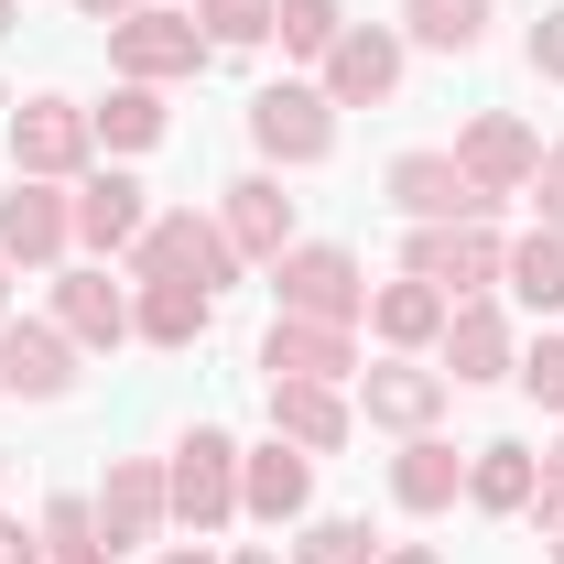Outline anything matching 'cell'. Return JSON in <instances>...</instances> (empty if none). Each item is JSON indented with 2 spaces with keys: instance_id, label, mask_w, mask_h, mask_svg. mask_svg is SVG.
Here are the masks:
<instances>
[{
  "instance_id": "cell-11",
  "label": "cell",
  "mask_w": 564,
  "mask_h": 564,
  "mask_svg": "<svg viewBox=\"0 0 564 564\" xmlns=\"http://www.w3.org/2000/svg\"><path fill=\"white\" fill-rule=\"evenodd\" d=\"M434 369L456 380V391H489L521 369V326H510V304L499 293H467L456 315H445V337H434Z\"/></svg>"
},
{
  "instance_id": "cell-10",
  "label": "cell",
  "mask_w": 564,
  "mask_h": 564,
  "mask_svg": "<svg viewBox=\"0 0 564 564\" xmlns=\"http://www.w3.org/2000/svg\"><path fill=\"white\" fill-rule=\"evenodd\" d=\"M402 66H413L402 22H348V33L326 44V66H315V87H326L337 109H380V98H402Z\"/></svg>"
},
{
  "instance_id": "cell-41",
  "label": "cell",
  "mask_w": 564,
  "mask_h": 564,
  "mask_svg": "<svg viewBox=\"0 0 564 564\" xmlns=\"http://www.w3.org/2000/svg\"><path fill=\"white\" fill-rule=\"evenodd\" d=\"M228 564H282V554H272V543H239V554H228Z\"/></svg>"
},
{
  "instance_id": "cell-26",
  "label": "cell",
  "mask_w": 564,
  "mask_h": 564,
  "mask_svg": "<svg viewBox=\"0 0 564 564\" xmlns=\"http://www.w3.org/2000/svg\"><path fill=\"white\" fill-rule=\"evenodd\" d=\"M499 22V0H402V44L413 55H478Z\"/></svg>"
},
{
  "instance_id": "cell-28",
  "label": "cell",
  "mask_w": 564,
  "mask_h": 564,
  "mask_svg": "<svg viewBox=\"0 0 564 564\" xmlns=\"http://www.w3.org/2000/svg\"><path fill=\"white\" fill-rule=\"evenodd\" d=\"M499 282H510L532 315H564V228H521L510 261H499Z\"/></svg>"
},
{
  "instance_id": "cell-2",
  "label": "cell",
  "mask_w": 564,
  "mask_h": 564,
  "mask_svg": "<svg viewBox=\"0 0 564 564\" xmlns=\"http://www.w3.org/2000/svg\"><path fill=\"white\" fill-rule=\"evenodd\" d=\"M239 272L250 261L228 250L217 207H152V228L131 239V282H207V293H228Z\"/></svg>"
},
{
  "instance_id": "cell-4",
  "label": "cell",
  "mask_w": 564,
  "mask_h": 564,
  "mask_svg": "<svg viewBox=\"0 0 564 564\" xmlns=\"http://www.w3.org/2000/svg\"><path fill=\"white\" fill-rule=\"evenodd\" d=\"M109 66L131 76V87H185V76L217 66V44H207V22H196V11L152 0V11H131V22H109Z\"/></svg>"
},
{
  "instance_id": "cell-31",
  "label": "cell",
  "mask_w": 564,
  "mask_h": 564,
  "mask_svg": "<svg viewBox=\"0 0 564 564\" xmlns=\"http://www.w3.org/2000/svg\"><path fill=\"white\" fill-rule=\"evenodd\" d=\"M337 33H348V0H282V11H272V44H282V55H304V66H326Z\"/></svg>"
},
{
  "instance_id": "cell-24",
  "label": "cell",
  "mask_w": 564,
  "mask_h": 564,
  "mask_svg": "<svg viewBox=\"0 0 564 564\" xmlns=\"http://www.w3.org/2000/svg\"><path fill=\"white\" fill-rule=\"evenodd\" d=\"M391 499H402L413 521L456 510V499H467V456H456L445 434H402V456H391Z\"/></svg>"
},
{
  "instance_id": "cell-8",
  "label": "cell",
  "mask_w": 564,
  "mask_h": 564,
  "mask_svg": "<svg viewBox=\"0 0 564 564\" xmlns=\"http://www.w3.org/2000/svg\"><path fill=\"white\" fill-rule=\"evenodd\" d=\"M0 109H11V174H44V185H76V174H87L98 131H87L76 98L33 87V98H0Z\"/></svg>"
},
{
  "instance_id": "cell-36",
  "label": "cell",
  "mask_w": 564,
  "mask_h": 564,
  "mask_svg": "<svg viewBox=\"0 0 564 564\" xmlns=\"http://www.w3.org/2000/svg\"><path fill=\"white\" fill-rule=\"evenodd\" d=\"M532 207L543 228H564V141H543V163H532Z\"/></svg>"
},
{
  "instance_id": "cell-21",
  "label": "cell",
  "mask_w": 564,
  "mask_h": 564,
  "mask_svg": "<svg viewBox=\"0 0 564 564\" xmlns=\"http://www.w3.org/2000/svg\"><path fill=\"white\" fill-rule=\"evenodd\" d=\"M207 326H217L207 282H131V337H141V348L185 358V348H207Z\"/></svg>"
},
{
  "instance_id": "cell-15",
  "label": "cell",
  "mask_w": 564,
  "mask_h": 564,
  "mask_svg": "<svg viewBox=\"0 0 564 564\" xmlns=\"http://www.w3.org/2000/svg\"><path fill=\"white\" fill-rule=\"evenodd\" d=\"M98 532H109V554H131V543H163V521H174V489H163V456H109V478H98Z\"/></svg>"
},
{
  "instance_id": "cell-30",
  "label": "cell",
  "mask_w": 564,
  "mask_h": 564,
  "mask_svg": "<svg viewBox=\"0 0 564 564\" xmlns=\"http://www.w3.org/2000/svg\"><path fill=\"white\" fill-rule=\"evenodd\" d=\"M33 532H44V564H109V532H98V499H44V521H33Z\"/></svg>"
},
{
  "instance_id": "cell-22",
  "label": "cell",
  "mask_w": 564,
  "mask_h": 564,
  "mask_svg": "<svg viewBox=\"0 0 564 564\" xmlns=\"http://www.w3.org/2000/svg\"><path fill=\"white\" fill-rule=\"evenodd\" d=\"M272 434L282 445H304V456H337L358 434V402L337 380H272Z\"/></svg>"
},
{
  "instance_id": "cell-14",
  "label": "cell",
  "mask_w": 564,
  "mask_h": 564,
  "mask_svg": "<svg viewBox=\"0 0 564 564\" xmlns=\"http://www.w3.org/2000/svg\"><path fill=\"white\" fill-rule=\"evenodd\" d=\"M456 163H467V185L478 196H532V163H543V141H532V120L521 109H478L467 131H456Z\"/></svg>"
},
{
  "instance_id": "cell-35",
  "label": "cell",
  "mask_w": 564,
  "mask_h": 564,
  "mask_svg": "<svg viewBox=\"0 0 564 564\" xmlns=\"http://www.w3.org/2000/svg\"><path fill=\"white\" fill-rule=\"evenodd\" d=\"M521 55H532V76H554V87H564V11H543V22L521 33Z\"/></svg>"
},
{
  "instance_id": "cell-40",
  "label": "cell",
  "mask_w": 564,
  "mask_h": 564,
  "mask_svg": "<svg viewBox=\"0 0 564 564\" xmlns=\"http://www.w3.org/2000/svg\"><path fill=\"white\" fill-rule=\"evenodd\" d=\"M152 564H217V554H207V543H163Z\"/></svg>"
},
{
  "instance_id": "cell-34",
  "label": "cell",
  "mask_w": 564,
  "mask_h": 564,
  "mask_svg": "<svg viewBox=\"0 0 564 564\" xmlns=\"http://www.w3.org/2000/svg\"><path fill=\"white\" fill-rule=\"evenodd\" d=\"M532 467H543V478H532V521L554 532V521H564V434H554V445H532Z\"/></svg>"
},
{
  "instance_id": "cell-38",
  "label": "cell",
  "mask_w": 564,
  "mask_h": 564,
  "mask_svg": "<svg viewBox=\"0 0 564 564\" xmlns=\"http://www.w3.org/2000/svg\"><path fill=\"white\" fill-rule=\"evenodd\" d=\"M87 22H131V11H152V0H76Z\"/></svg>"
},
{
  "instance_id": "cell-39",
  "label": "cell",
  "mask_w": 564,
  "mask_h": 564,
  "mask_svg": "<svg viewBox=\"0 0 564 564\" xmlns=\"http://www.w3.org/2000/svg\"><path fill=\"white\" fill-rule=\"evenodd\" d=\"M380 564H445L434 543H380Z\"/></svg>"
},
{
  "instance_id": "cell-44",
  "label": "cell",
  "mask_w": 564,
  "mask_h": 564,
  "mask_svg": "<svg viewBox=\"0 0 564 564\" xmlns=\"http://www.w3.org/2000/svg\"><path fill=\"white\" fill-rule=\"evenodd\" d=\"M554 564H564V521H554Z\"/></svg>"
},
{
  "instance_id": "cell-32",
  "label": "cell",
  "mask_w": 564,
  "mask_h": 564,
  "mask_svg": "<svg viewBox=\"0 0 564 564\" xmlns=\"http://www.w3.org/2000/svg\"><path fill=\"white\" fill-rule=\"evenodd\" d=\"M272 11H282V0H196V22H207L217 55H239V44H272Z\"/></svg>"
},
{
  "instance_id": "cell-7",
  "label": "cell",
  "mask_w": 564,
  "mask_h": 564,
  "mask_svg": "<svg viewBox=\"0 0 564 564\" xmlns=\"http://www.w3.org/2000/svg\"><path fill=\"white\" fill-rule=\"evenodd\" d=\"M0 261L11 272H66L76 261V185L11 174V196H0Z\"/></svg>"
},
{
  "instance_id": "cell-12",
  "label": "cell",
  "mask_w": 564,
  "mask_h": 564,
  "mask_svg": "<svg viewBox=\"0 0 564 564\" xmlns=\"http://www.w3.org/2000/svg\"><path fill=\"white\" fill-rule=\"evenodd\" d=\"M76 358L87 348H76L55 315H0V391H11V402H66Z\"/></svg>"
},
{
  "instance_id": "cell-19",
  "label": "cell",
  "mask_w": 564,
  "mask_h": 564,
  "mask_svg": "<svg viewBox=\"0 0 564 564\" xmlns=\"http://www.w3.org/2000/svg\"><path fill=\"white\" fill-rule=\"evenodd\" d=\"M44 315H55L76 348L98 358V348H120V337H131V282H109L98 261H66V272H55V304H44Z\"/></svg>"
},
{
  "instance_id": "cell-37",
  "label": "cell",
  "mask_w": 564,
  "mask_h": 564,
  "mask_svg": "<svg viewBox=\"0 0 564 564\" xmlns=\"http://www.w3.org/2000/svg\"><path fill=\"white\" fill-rule=\"evenodd\" d=\"M0 564H44V532H33V521H11V510H0Z\"/></svg>"
},
{
  "instance_id": "cell-5",
  "label": "cell",
  "mask_w": 564,
  "mask_h": 564,
  "mask_svg": "<svg viewBox=\"0 0 564 564\" xmlns=\"http://www.w3.org/2000/svg\"><path fill=\"white\" fill-rule=\"evenodd\" d=\"M499 261H510V239H499V217H434V228H413L402 239V272L434 282L445 304H467V293H489Z\"/></svg>"
},
{
  "instance_id": "cell-16",
  "label": "cell",
  "mask_w": 564,
  "mask_h": 564,
  "mask_svg": "<svg viewBox=\"0 0 564 564\" xmlns=\"http://www.w3.org/2000/svg\"><path fill=\"white\" fill-rule=\"evenodd\" d=\"M380 196L413 217V228H434V217H499V196H478V185H467V163H456V152H391Z\"/></svg>"
},
{
  "instance_id": "cell-43",
  "label": "cell",
  "mask_w": 564,
  "mask_h": 564,
  "mask_svg": "<svg viewBox=\"0 0 564 564\" xmlns=\"http://www.w3.org/2000/svg\"><path fill=\"white\" fill-rule=\"evenodd\" d=\"M11 11H22V0H0V33H11Z\"/></svg>"
},
{
  "instance_id": "cell-33",
  "label": "cell",
  "mask_w": 564,
  "mask_h": 564,
  "mask_svg": "<svg viewBox=\"0 0 564 564\" xmlns=\"http://www.w3.org/2000/svg\"><path fill=\"white\" fill-rule=\"evenodd\" d=\"M510 380H521V391H532L543 413H564V337H554V326H543V337L521 348V369H510Z\"/></svg>"
},
{
  "instance_id": "cell-42",
  "label": "cell",
  "mask_w": 564,
  "mask_h": 564,
  "mask_svg": "<svg viewBox=\"0 0 564 564\" xmlns=\"http://www.w3.org/2000/svg\"><path fill=\"white\" fill-rule=\"evenodd\" d=\"M0 315H11V261H0Z\"/></svg>"
},
{
  "instance_id": "cell-23",
  "label": "cell",
  "mask_w": 564,
  "mask_h": 564,
  "mask_svg": "<svg viewBox=\"0 0 564 564\" xmlns=\"http://www.w3.org/2000/svg\"><path fill=\"white\" fill-rule=\"evenodd\" d=\"M445 315H456V304H445V293H434V282H369V337H380V348L391 358H423L434 348V337H445Z\"/></svg>"
},
{
  "instance_id": "cell-6",
  "label": "cell",
  "mask_w": 564,
  "mask_h": 564,
  "mask_svg": "<svg viewBox=\"0 0 564 564\" xmlns=\"http://www.w3.org/2000/svg\"><path fill=\"white\" fill-rule=\"evenodd\" d=\"M272 293H282V315L369 326V272H358V250H337V239H293L272 261Z\"/></svg>"
},
{
  "instance_id": "cell-20",
  "label": "cell",
  "mask_w": 564,
  "mask_h": 564,
  "mask_svg": "<svg viewBox=\"0 0 564 564\" xmlns=\"http://www.w3.org/2000/svg\"><path fill=\"white\" fill-rule=\"evenodd\" d=\"M217 228H228L239 261L272 272L282 250H293V196H282V174H239V185H217Z\"/></svg>"
},
{
  "instance_id": "cell-29",
  "label": "cell",
  "mask_w": 564,
  "mask_h": 564,
  "mask_svg": "<svg viewBox=\"0 0 564 564\" xmlns=\"http://www.w3.org/2000/svg\"><path fill=\"white\" fill-rule=\"evenodd\" d=\"M282 564H380V543H369V521H348V510H304L293 543H282Z\"/></svg>"
},
{
  "instance_id": "cell-3",
  "label": "cell",
  "mask_w": 564,
  "mask_h": 564,
  "mask_svg": "<svg viewBox=\"0 0 564 564\" xmlns=\"http://www.w3.org/2000/svg\"><path fill=\"white\" fill-rule=\"evenodd\" d=\"M163 489H174V521L207 543L239 521V434H217V423H185L174 434V456H163Z\"/></svg>"
},
{
  "instance_id": "cell-18",
  "label": "cell",
  "mask_w": 564,
  "mask_h": 564,
  "mask_svg": "<svg viewBox=\"0 0 564 564\" xmlns=\"http://www.w3.org/2000/svg\"><path fill=\"white\" fill-rule=\"evenodd\" d=\"M315 510V456L304 445H239V521H261V532H282V521H304Z\"/></svg>"
},
{
  "instance_id": "cell-25",
  "label": "cell",
  "mask_w": 564,
  "mask_h": 564,
  "mask_svg": "<svg viewBox=\"0 0 564 564\" xmlns=\"http://www.w3.org/2000/svg\"><path fill=\"white\" fill-rule=\"evenodd\" d=\"M532 445H510V434H489V445H467V510H489V521H532Z\"/></svg>"
},
{
  "instance_id": "cell-27",
  "label": "cell",
  "mask_w": 564,
  "mask_h": 564,
  "mask_svg": "<svg viewBox=\"0 0 564 564\" xmlns=\"http://www.w3.org/2000/svg\"><path fill=\"white\" fill-rule=\"evenodd\" d=\"M87 131L109 141V152H152V141L174 131V109H163V87H131V76H120V87L87 109Z\"/></svg>"
},
{
  "instance_id": "cell-1",
  "label": "cell",
  "mask_w": 564,
  "mask_h": 564,
  "mask_svg": "<svg viewBox=\"0 0 564 564\" xmlns=\"http://www.w3.org/2000/svg\"><path fill=\"white\" fill-rule=\"evenodd\" d=\"M250 152H261V174H315L337 152V98L315 76H272L250 98Z\"/></svg>"
},
{
  "instance_id": "cell-9",
  "label": "cell",
  "mask_w": 564,
  "mask_h": 564,
  "mask_svg": "<svg viewBox=\"0 0 564 564\" xmlns=\"http://www.w3.org/2000/svg\"><path fill=\"white\" fill-rule=\"evenodd\" d=\"M348 402H358V423H380V434H434L445 423V402H456V380L445 369H423V358H369L348 380Z\"/></svg>"
},
{
  "instance_id": "cell-13",
  "label": "cell",
  "mask_w": 564,
  "mask_h": 564,
  "mask_svg": "<svg viewBox=\"0 0 564 564\" xmlns=\"http://www.w3.org/2000/svg\"><path fill=\"white\" fill-rule=\"evenodd\" d=\"M141 228H152V185H141V174H120V163H87V174H76V250L131 261Z\"/></svg>"
},
{
  "instance_id": "cell-17",
  "label": "cell",
  "mask_w": 564,
  "mask_h": 564,
  "mask_svg": "<svg viewBox=\"0 0 564 564\" xmlns=\"http://www.w3.org/2000/svg\"><path fill=\"white\" fill-rule=\"evenodd\" d=\"M358 369V326H326V315H272V337H261V380H337L348 391Z\"/></svg>"
}]
</instances>
